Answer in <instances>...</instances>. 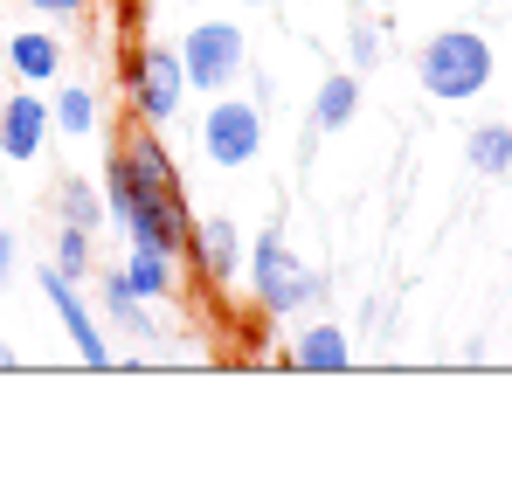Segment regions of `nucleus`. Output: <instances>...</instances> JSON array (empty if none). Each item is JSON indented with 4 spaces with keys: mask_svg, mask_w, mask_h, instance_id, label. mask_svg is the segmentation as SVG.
Returning a JSON list of instances; mask_svg holds the SVG:
<instances>
[{
    "mask_svg": "<svg viewBox=\"0 0 512 484\" xmlns=\"http://www.w3.org/2000/svg\"><path fill=\"white\" fill-rule=\"evenodd\" d=\"M49 97H35V90H14L7 104H0V160H42V146H49Z\"/></svg>",
    "mask_w": 512,
    "mask_h": 484,
    "instance_id": "6e6552de",
    "label": "nucleus"
},
{
    "mask_svg": "<svg viewBox=\"0 0 512 484\" xmlns=\"http://www.w3.org/2000/svg\"><path fill=\"white\" fill-rule=\"evenodd\" d=\"M180 70H187V90H208V97L236 90L243 70H250L243 28H236V21H194L187 42H180Z\"/></svg>",
    "mask_w": 512,
    "mask_h": 484,
    "instance_id": "39448f33",
    "label": "nucleus"
},
{
    "mask_svg": "<svg viewBox=\"0 0 512 484\" xmlns=\"http://www.w3.org/2000/svg\"><path fill=\"white\" fill-rule=\"evenodd\" d=\"M14 256H21V249H14V236H7V229H0V284L14 277Z\"/></svg>",
    "mask_w": 512,
    "mask_h": 484,
    "instance_id": "412c9836",
    "label": "nucleus"
},
{
    "mask_svg": "<svg viewBox=\"0 0 512 484\" xmlns=\"http://www.w3.org/2000/svg\"><path fill=\"white\" fill-rule=\"evenodd\" d=\"M250 291H256V305H263L270 319H291V312H312V305L326 298V277L277 236V229H263V236L250 242Z\"/></svg>",
    "mask_w": 512,
    "mask_h": 484,
    "instance_id": "7ed1b4c3",
    "label": "nucleus"
},
{
    "mask_svg": "<svg viewBox=\"0 0 512 484\" xmlns=\"http://www.w3.org/2000/svg\"><path fill=\"white\" fill-rule=\"evenodd\" d=\"M284 360H291L298 374H346V367H353V339H346V325H305V332L284 346Z\"/></svg>",
    "mask_w": 512,
    "mask_h": 484,
    "instance_id": "9d476101",
    "label": "nucleus"
},
{
    "mask_svg": "<svg viewBox=\"0 0 512 484\" xmlns=\"http://www.w3.org/2000/svg\"><path fill=\"white\" fill-rule=\"evenodd\" d=\"M381 56H388V49H381V28H374V21H353V28H346V70L367 77V70H381Z\"/></svg>",
    "mask_w": 512,
    "mask_h": 484,
    "instance_id": "a211bd4d",
    "label": "nucleus"
},
{
    "mask_svg": "<svg viewBox=\"0 0 512 484\" xmlns=\"http://www.w3.org/2000/svg\"><path fill=\"white\" fill-rule=\"evenodd\" d=\"M243 7H263V0H243Z\"/></svg>",
    "mask_w": 512,
    "mask_h": 484,
    "instance_id": "5701e85b",
    "label": "nucleus"
},
{
    "mask_svg": "<svg viewBox=\"0 0 512 484\" xmlns=\"http://www.w3.org/2000/svg\"><path fill=\"white\" fill-rule=\"evenodd\" d=\"M201 153L215 166H250L256 153H263V104H243V97H215L208 104V118H201Z\"/></svg>",
    "mask_w": 512,
    "mask_h": 484,
    "instance_id": "423d86ee",
    "label": "nucleus"
},
{
    "mask_svg": "<svg viewBox=\"0 0 512 484\" xmlns=\"http://www.w3.org/2000/svg\"><path fill=\"white\" fill-rule=\"evenodd\" d=\"M0 367H14V346H0Z\"/></svg>",
    "mask_w": 512,
    "mask_h": 484,
    "instance_id": "4be33fe9",
    "label": "nucleus"
},
{
    "mask_svg": "<svg viewBox=\"0 0 512 484\" xmlns=\"http://www.w3.org/2000/svg\"><path fill=\"white\" fill-rule=\"evenodd\" d=\"M7 70H14L21 83H49L56 70H63V42H56V35H42V28L14 35V42H7Z\"/></svg>",
    "mask_w": 512,
    "mask_h": 484,
    "instance_id": "9b49d317",
    "label": "nucleus"
},
{
    "mask_svg": "<svg viewBox=\"0 0 512 484\" xmlns=\"http://www.w3.org/2000/svg\"><path fill=\"white\" fill-rule=\"evenodd\" d=\"M28 7H35V14H56V21H77L90 0H28Z\"/></svg>",
    "mask_w": 512,
    "mask_h": 484,
    "instance_id": "aec40b11",
    "label": "nucleus"
},
{
    "mask_svg": "<svg viewBox=\"0 0 512 484\" xmlns=\"http://www.w3.org/2000/svg\"><path fill=\"white\" fill-rule=\"evenodd\" d=\"M416 77L436 104H471L492 83V42L478 28H443L416 49Z\"/></svg>",
    "mask_w": 512,
    "mask_h": 484,
    "instance_id": "f03ea898",
    "label": "nucleus"
},
{
    "mask_svg": "<svg viewBox=\"0 0 512 484\" xmlns=\"http://www.w3.org/2000/svg\"><path fill=\"white\" fill-rule=\"evenodd\" d=\"M125 111L139 118V125H173L180 118V104H187V70H180V49H160V42H146L139 56H125Z\"/></svg>",
    "mask_w": 512,
    "mask_h": 484,
    "instance_id": "20e7f679",
    "label": "nucleus"
},
{
    "mask_svg": "<svg viewBox=\"0 0 512 484\" xmlns=\"http://www.w3.org/2000/svg\"><path fill=\"white\" fill-rule=\"evenodd\" d=\"M49 125L70 132V139H90V132H97V97H90L84 83H63V90L49 97Z\"/></svg>",
    "mask_w": 512,
    "mask_h": 484,
    "instance_id": "dca6fc26",
    "label": "nucleus"
},
{
    "mask_svg": "<svg viewBox=\"0 0 512 484\" xmlns=\"http://www.w3.org/2000/svg\"><path fill=\"white\" fill-rule=\"evenodd\" d=\"M118 277H125V284H132V291L153 305V298H167V291H173V256H167V249L132 242V256H125V270H118Z\"/></svg>",
    "mask_w": 512,
    "mask_h": 484,
    "instance_id": "ddd939ff",
    "label": "nucleus"
},
{
    "mask_svg": "<svg viewBox=\"0 0 512 484\" xmlns=\"http://www.w3.org/2000/svg\"><path fill=\"white\" fill-rule=\"evenodd\" d=\"M187 249H194V263H201V277H208V284L243 277V236H236V222H229V215H201V222H194V236H187Z\"/></svg>",
    "mask_w": 512,
    "mask_h": 484,
    "instance_id": "1a4fd4ad",
    "label": "nucleus"
},
{
    "mask_svg": "<svg viewBox=\"0 0 512 484\" xmlns=\"http://www.w3.org/2000/svg\"><path fill=\"white\" fill-rule=\"evenodd\" d=\"M464 160H471V173H485V180L512 173V125H478L464 139Z\"/></svg>",
    "mask_w": 512,
    "mask_h": 484,
    "instance_id": "4468645a",
    "label": "nucleus"
},
{
    "mask_svg": "<svg viewBox=\"0 0 512 484\" xmlns=\"http://www.w3.org/2000/svg\"><path fill=\"white\" fill-rule=\"evenodd\" d=\"M56 222H77V229H97L104 222V201H97L90 180H77V173L56 180Z\"/></svg>",
    "mask_w": 512,
    "mask_h": 484,
    "instance_id": "f3484780",
    "label": "nucleus"
},
{
    "mask_svg": "<svg viewBox=\"0 0 512 484\" xmlns=\"http://www.w3.org/2000/svg\"><path fill=\"white\" fill-rule=\"evenodd\" d=\"M104 312H111V325H125L132 339H153V332H160V325H153V312H146V298H139L118 270L104 277Z\"/></svg>",
    "mask_w": 512,
    "mask_h": 484,
    "instance_id": "2eb2a0df",
    "label": "nucleus"
},
{
    "mask_svg": "<svg viewBox=\"0 0 512 484\" xmlns=\"http://www.w3.org/2000/svg\"><path fill=\"white\" fill-rule=\"evenodd\" d=\"M104 215L111 222H125V236L146 242V249H167L180 256L187 236H194V222H187V187H180V173H173L167 146L153 139V125H125V139L111 146V160H104Z\"/></svg>",
    "mask_w": 512,
    "mask_h": 484,
    "instance_id": "f257e3e1",
    "label": "nucleus"
},
{
    "mask_svg": "<svg viewBox=\"0 0 512 484\" xmlns=\"http://www.w3.org/2000/svg\"><path fill=\"white\" fill-rule=\"evenodd\" d=\"M42 298L56 305V319H63V332H70V346L84 353V367H111L104 325L90 319V305L77 298V277H70V270H42Z\"/></svg>",
    "mask_w": 512,
    "mask_h": 484,
    "instance_id": "0eeeda50",
    "label": "nucleus"
},
{
    "mask_svg": "<svg viewBox=\"0 0 512 484\" xmlns=\"http://www.w3.org/2000/svg\"><path fill=\"white\" fill-rule=\"evenodd\" d=\"M56 270H70V277H84V270H90V229H77V222L56 229Z\"/></svg>",
    "mask_w": 512,
    "mask_h": 484,
    "instance_id": "6ab92c4d",
    "label": "nucleus"
},
{
    "mask_svg": "<svg viewBox=\"0 0 512 484\" xmlns=\"http://www.w3.org/2000/svg\"><path fill=\"white\" fill-rule=\"evenodd\" d=\"M353 111H360V77L333 70V77L319 83V97H312V132H346Z\"/></svg>",
    "mask_w": 512,
    "mask_h": 484,
    "instance_id": "f8f14e48",
    "label": "nucleus"
}]
</instances>
